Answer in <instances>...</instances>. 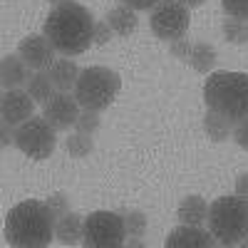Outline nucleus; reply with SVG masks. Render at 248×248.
<instances>
[{
    "label": "nucleus",
    "instance_id": "obj_1",
    "mask_svg": "<svg viewBox=\"0 0 248 248\" xmlns=\"http://www.w3.org/2000/svg\"><path fill=\"white\" fill-rule=\"evenodd\" d=\"M94 23L90 8L75 3H62L55 5L45 20L43 35L55 45V50L65 57H75L82 55L90 43H94Z\"/></svg>",
    "mask_w": 248,
    "mask_h": 248
},
{
    "label": "nucleus",
    "instance_id": "obj_2",
    "mask_svg": "<svg viewBox=\"0 0 248 248\" xmlns=\"http://www.w3.org/2000/svg\"><path fill=\"white\" fill-rule=\"evenodd\" d=\"M57 218L47 209L45 201H20L8 211L5 218V238L10 246L20 248H43L55 238Z\"/></svg>",
    "mask_w": 248,
    "mask_h": 248
},
{
    "label": "nucleus",
    "instance_id": "obj_3",
    "mask_svg": "<svg viewBox=\"0 0 248 248\" xmlns=\"http://www.w3.org/2000/svg\"><path fill=\"white\" fill-rule=\"evenodd\" d=\"M206 109H211L233 124L248 117V75L246 72H211L203 85Z\"/></svg>",
    "mask_w": 248,
    "mask_h": 248
},
{
    "label": "nucleus",
    "instance_id": "obj_4",
    "mask_svg": "<svg viewBox=\"0 0 248 248\" xmlns=\"http://www.w3.org/2000/svg\"><path fill=\"white\" fill-rule=\"evenodd\" d=\"M209 231L221 246H241L248 238V199L221 196L209 206Z\"/></svg>",
    "mask_w": 248,
    "mask_h": 248
},
{
    "label": "nucleus",
    "instance_id": "obj_5",
    "mask_svg": "<svg viewBox=\"0 0 248 248\" xmlns=\"http://www.w3.org/2000/svg\"><path fill=\"white\" fill-rule=\"evenodd\" d=\"M119 90H122V77L109 67L94 65L79 72L77 85H75V97L82 109L105 112L119 94Z\"/></svg>",
    "mask_w": 248,
    "mask_h": 248
},
{
    "label": "nucleus",
    "instance_id": "obj_6",
    "mask_svg": "<svg viewBox=\"0 0 248 248\" xmlns=\"http://www.w3.org/2000/svg\"><path fill=\"white\" fill-rule=\"evenodd\" d=\"M57 129L45 119V117H30L15 129V147L25 156L43 161L47 159L55 147H57Z\"/></svg>",
    "mask_w": 248,
    "mask_h": 248
},
{
    "label": "nucleus",
    "instance_id": "obj_7",
    "mask_svg": "<svg viewBox=\"0 0 248 248\" xmlns=\"http://www.w3.org/2000/svg\"><path fill=\"white\" fill-rule=\"evenodd\" d=\"M127 241V226L119 211H94L85 218L87 248H119Z\"/></svg>",
    "mask_w": 248,
    "mask_h": 248
},
{
    "label": "nucleus",
    "instance_id": "obj_8",
    "mask_svg": "<svg viewBox=\"0 0 248 248\" xmlns=\"http://www.w3.org/2000/svg\"><path fill=\"white\" fill-rule=\"evenodd\" d=\"M191 8H186L179 0H159V3L152 8L149 13V28L152 32L159 37V40H179V37H186L189 32V25H191V15H189Z\"/></svg>",
    "mask_w": 248,
    "mask_h": 248
},
{
    "label": "nucleus",
    "instance_id": "obj_9",
    "mask_svg": "<svg viewBox=\"0 0 248 248\" xmlns=\"http://www.w3.org/2000/svg\"><path fill=\"white\" fill-rule=\"evenodd\" d=\"M43 117L57 132H67L70 127H75V122L79 117V102L70 92H55V97L45 105Z\"/></svg>",
    "mask_w": 248,
    "mask_h": 248
},
{
    "label": "nucleus",
    "instance_id": "obj_10",
    "mask_svg": "<svg viewBox=\"0 0 248 248\" xmlns=\"http://www.w3.org/2000/svg\"><path fill=\"white\" fill-rule=\"evenodd\" d=\"M55 45L45 35H28L25 40H20L17 55L23 57V62L30 70H45L55 62Z\"/></svg>",
    "mask_w": 248,
    "mask_h": 248
},
{
    "label": "nucleus",
    "instance_id": "obj_11",
    "mask_svg": "<svg viewBox=\"0 0 248 248\" xmlns=\"http://www.w3.org/2000/svg\"><path fill=\"white\" fill-rule=\"evenodd\" d=\"M35 105H37V102L30 97V92L5 90L3 99H0V114H3V122L5 124L20 127L23 122H28L30 117H35Z\"/></svg>",
    "mask_w": 248,
    "mask_h": 248
},
{
    "label": "nucleus",
    "instance_id": "obj_12",
    "mask_svg": "<svg viewBox=\"0 0 248 248\" xmlns=\"http://www.w3.org/2000/svg\"><path fill=\"white\" fill-rule=\"evenodd\" d=\"M218 241L214 238L211 231L201 229V226H194V223H181L169 233V238L164 241L167 248H211L216 246Z\"/></svg>",
    "mask_w": 248,
    "mask_h": 248
},
{
    "label": "nucleus",
    "instance_id": "obj_13",
    "mask_svg": "<svg viewBox=\"0 0 248 248\" xmlns=\"http://www.w3.org/2000/svg\"><path fill=\"white\" fill-rule=\"evenodd\" d=\"M55 241L62 246H79L85 241V216L75 211L65 214L55 223Z\"/></svg>",
    "mask_w": 248,
    "mask_h": 248
},
{
    "label": "nucleus",
    "instance_id": "obj_14",
    "mask_svg": "<svg viewBox=\"0 0 248 248\" xmlns=\"http://www.w3.org/2000/svg\"><path fill=\"white\" fill-rule=\"evenodd\" d=\"M28 65L20 55H5L0 62V82L5 90H17L20 85H28Z\"/></svg>",
    "mask_w": 248,
    "mask_h": 248
},
{
    "label": "nucleus",
    "instance_id": "obj_15",
    "mask_svg": "<svg viewBox=\"0 0 248 248\" xmlns=\"http://www.w3.org/2000/svg\"><path fill=\"white\" fill-rule=\"evenodd\" d=\"M50 72V79H52V85L57 87V92H70L75 90L77 85V77H79V67L75 65L72 60H55L52 65L47 67Z\"/></svg>",
    "mask_w": 248,
    "mask_h": 248
},
{
    "label": "nucleus",
    "instance_id": "obj_16",
    "mask_svg": "<svg viewBox=\"0 0 248 248\" xmlns=\"http://www.w3.org/2000/svg\"><path fill=\"white\" fill-rule=\"evenodd\" d=\"M176 218L181 223H194V226H201L206 218H209V203L201 196H186L181 199L179 209H176Z\"/></svg>",
    "mask_w": 248,
    "mask_h": 248
},
{
    "label": "nucleus",
    "instance_id": "obj_17",
    "mask_svg": "<svg viewBox=\"0 0 248 248\" xmlns=\"http://www.w3.org/2000/svg\"><path fill=\"white\" fill-rule=\"evenodd\" d=\"M137 10H132V8H127V5H117V8H112L109 13H107V23H109V28L114 30V35H119V37H127V35H132L134 30H137V25H139V20H137V15H134Z\"/></svg>",
    "mask_w": 248,
    "mask_h": 248
},
{
    "label": "nucleus",
    "instance_id": "obj_18",
    "mask_svg": "<svg viewBox=\"0 0 248 248\" xmlns=\"http://www.w3.org/2000/svg\"><path fill=\"white\" fill-rule=\"evenodd\" d=\"M55 85L50 79V72H43V70H35L28 79V92L30 97L37 102V105H47V102L55 97Z\"/></svg>",
    "mask_w": 248,
    "mask_h": 248
},
{
    "label": "nucleus",
    "instance_id": "obj_19",
    "mask_svg": "<svg viewBox=\"0 0 248 248\" xmlns=\"http://www.w3.org/2000/svg\"><path fill=\"white\" fill-rule=\"evenodd\" d=\"M203 132L209 134L211 141H226L229 137H233V122L226 119L211 109H206L203 114Z\"/></svg>",
    "mask_w": 248,
    "mask_h": 248
},
{
    "label": "nucleus",
    "instance_id": "obj_20",
    "mask_svg": "<svg viewBox=\"0 0 248 248\" xmlns=\"http://www.w3.org/2000/svg\"><path fill=\"white\" fill-rule=\"evenodd\" d=\"M189 65L199 75H209L216 65V50L209 43H194L191 55H189Z\"/></svg>",
    "mask_w": 248,
    "mask_h": 248
},
{
    "label": "nucleus",
    "instance_id": "obj_21",
    "mask_svg": "<svg viewBox=\"0 0 248 248\" xmlns=\"http://www.w3.org/2000/svg\"><path fill=\"white\" fill-rule=\"evenodd\" d=\"M65 149H67V154L75 156V159H85V156H90V154L94 152V141H92L90 134L75 132V134H70V137L65 139Z\"/></svg>",
    "mask_w": 248,
    "mask_h": 248
},
{
    "label": "nucleus",
    "instance_id": "obj_22",
    "mask_svg": "<svg viewBox=\"0 0 248 248\" xmlns=\"http://www.w3.org/2000/svg\"><path fill=\"white\" fill-rule=\"evenodd\" d=\"M221 30H223V37L233 45H246L248 43V23L241 20V17H226Z\"/></svg>",
    "mask_w": 248,
    "mask_h": 248
},
{
    "label": "nucleus",
    "instance_id": "obj_23",
    "mask_svg": "<svg viewBox=\"0 0 248 248\" xmlns=\"http://www.w3.org/2000/svg\"><path fill=\"white\" fill-rule=\"evenodd\" d=\"M122 216H124V226H127V236H137V238H141L144 233H147V216H144L141 211H137V209H124V211H119Z\"/></svg>",
    "mask_w": 248,
    "mask_h": 248
},
{
    "label": "nucleus",
    "instance_id": "obj_24",
    "mask_svg": "<svg viewBox=\"0 0 248 248\" xmlns=\"http://www.w3.org/2000/svg\"><path fill=\"white\" fill-rule=\"evenodd\" d=\"M99 124H102V119H99V112H90V109H85V112H79V117H77V122H75V132H79V134H94L97 129H99Z\"/></svg>",
    "mask_w": 248,
    "mask_h": 248
},
{
    "label": "nucleus",
    "instance_id": "obj_25",
    "mask_svg": "<svg viewBox=\"0 0 248 248\" xmlns=\"http://www.w3.org/2000/svg\"><path fill=\"white\" fill-rule=\"evenodd\" d=\"M45 203H47V209L52 211L55 218H62L65 214H70V199H67V194H62V191L50 194V196L45 199Z\"/></svg>",
    "mask_w": 248,
    "mask_h": 248
},
{
    "label": "nucleus",
    "instance_id": "obj_26",
    "mask_svg": "<svg viewBox=\"0 0 248 248\" xmlns=\"http://www.w3.org/2000/svg\"><path fill=\"white\" fill-rule=\"evenodd\" d=\"M221 8L229 17L248 20V0H221Z\"/></svg>",
    "mask_w": 248,
    "mask_h": 248
},
{
    "label": "nucleus",
    "instance_id": "obj_27",
    "mask_svg": "<svg viewBox=\"0 0 248 248\" xmlns=\"http://www.w3.org/2000/svg\"><path fill=\"white\" fill-rule=\"evenodd\" d=\"M191 47H194V43H189L186 37H179V40H171V43H169V52H171L176 60L186 62V65H189V55H191Z\"/></svg>",
    "mask_w": 248,
    "mask_h": 248
},
{
    "label": "nucleus",
    "instance_id": "obj_28",
    "mask_svg": "<svg viewBox=\"0 0 248 248\" xmlns=\"http://www.w3.org/2000/svg\"><path fill=\"white\" fill-rule=\"evenodd\" d=\"M112 35H114V30L109 28L107 20H97L94 23V45H107Z\"/></svg>",
    "mask_w": 248,
    "mask_h": 248
},
{
    "label": "nucleus",
    "instance_id": "obj_29",
    "mask_svg": "<svg viewBox=\"0 0 248 248\" xmlns=\"http://www.w3.org/2000/svg\"><path fill=\"white\" fill-rule=\"evenodd\" d=\"M233 141L238 144L241 149L248 152V117L233 124Z\"/></svg>",
    "mask_w": 248,
    "mask_h": 248
},
{
    "label": "nucleus",
    "instance_id": "obj_30",
    "mask_svg": "<svg viewBox=\"0 0 248 248\" xmlns=\"http://www.w3.org/2000/svg\"><path fill=\"white\" fill-rule=\"evenodd\" d=\"M122 5H127V8H132V10H152L159 0H119Z\"/></svg>",
    "mask_w": 248,
    "mask_h": 248
},
{
    "label": "nucleus",
    "instance_id": "obj_31",
    "mask_svg": "<svg viewBox=\"0 0 248 248\" xmlns=\"http://www.w3.org/2000/svg\"><path fill=\"white\" fill-rule=\"evenodd\" d=\"M10 144H15V129L13 124H5L3 122V129H0V147H10Z\"/></svg>",
    "mask_w": 248,
    "mask_h": 248
},
{
    "label": "nucleus",
    "instance_id": "obj_32",
    "mask_svg": "<svg viewBox=\"0 0 248 248\" xmlns=\"http://www.w3.org/2000/svg\"><path fill=\"white\" fill-rule=\"evenodd\" d=\"M236 194L243 196V199H248V171L236 179Z\"/></svg>",
    "mask_w": 248,
    "mask_h": 248
},
{
    "label": "nucleus",
    "instance_id": "obj_33",
    "mask_svg": "<svg viewBox=\"0 0 248 248\" xmlns=\"http://www.w3.org/2000/svg\"><path fill=\"white\" fill-rule=\"evenodd\" d=\"M179 3H184L186 8H199V5L206 3V0H179Z\"/></svg>",
    "mask_w": 248,
    "mask_h": 248
},
{
    "label": "nucleus",
    "instance_id": "obj_34",
    "mask_svg": "<svg viewBox=\"0 0 248 248\" xmlns=\"http://www.w3.org/2000/svg\"><path fill=\"white\" fill-rule=\"evenodd\" d=\"M47 3H52V5H62V3H70V0H47Z\"/></svg>",
    "mask_w": 248,
    "mask_h": 248
}]
</instances>
